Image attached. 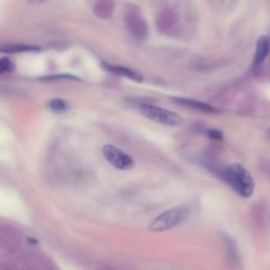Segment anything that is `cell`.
Segmentation results:
<instances>
[{
    "mask_svg": "<svg viewBox=\"0 0 270 270\" xmlns=\"http://www.w3.org/2000/svg\"><path fill=\"white\" fill-rule=\"evenodd\" d=\"M218 175L237 194L243 198H250L254 191V181L250 172L240 164L223 167Z\"/></svg>",
    "mask_w": 270,
    "mask_h": 270,
    "instance_id": "cell-1",
    "label": "cell"
},
{
    "mask_svg": "<svg viewBox=\"0 0 270 270\" xmlns=\"http://www.w3.org/2000/svg\"><path fill=\"white\" fill-rule=\"evenodd\" d=\"M189 214V209L186 207H176L167 210L154 220L149 229L154 233H162V231L169 230L183 223Z\"/></svg>",
    "mask_w": 270,
    "mask_h": 270,
    "instance_id": "cell-2",
    "label": "cell"
},
{
    "mask_svg": "<svg viewBox=\"0 0 270 270\" xmlns=\"http://www.w3.org/2000/svg\"><path fill=\"white\" fill-rule=\"evenodd\" d=\"M138 109L140 113L145 115L146 118L154 122H158L162 125H165V126L175 127L183 123V118L181 117V115H178L177 113L169 111L167 109L158 107V106L143 104L138 107Z\"/></svg>",
    "mask_w": 270,
    "mask_h": 270,
    "instance_id": "cell-3",
    "label": "cell"
},
{
    "mask_svg": "<svg viewBox=\"0 0 270 270\" xmlns=\"http://www.w3.org/2000/svg\"><path fill=\"white\" fill-rule=\"evenodd\" d=\"M126 27L136 40H144L148 34V25L138 9L131 5L127 8L124 15Z\"/></svg>",
    "mask_w": 270,
    "mask_h": 270,
    "instance_id": "cell-4",
    "label": "cell"
},
{
    "mask_svg": "<svg viewBox=\"0 0 270 270\" xmlns=\"http://www.w3.org/2000/svg\"><path fill=\"white\" fill-rule=\"evenodd\" d=\"M11 263L18 268H50L51 261L46 255L37 252H14Z\"/></svg>",
    "mask_w": 270,
    "mask_h": 270,
    "instance_id": "cell-5",
    "label": "cell"
},
{
    "mask_svg": "<svg viewBox=\"0 0 270 270\" xmlns=\"http://www.w3.org/2000/svg\"><path fill=\"white\" fill-rule=\"evenodd\" d=\"M102 154L114 168L119 170H131L134 167L132 158L113 145H106L102 147Z\"/></svg>",
    "mask_w": 270,
    "mask_h": 270,
    "instance_id": "cell-6",
    "label": "cell"
},
{
    "mask_svg": "<svg viewBox=\"0 0 270 270\" xmlns=\"http://www.w3.org/2000/svg\"><path fill=\"white\" fill-rule=\"evenodd\" d=\"M21 241V235L17 229L0 223V249L16 250Z\"/></svg>",
    "mask_w": 270,
    "mask_h": 270,
    "instance_id": "cell-7",
    "label": "cell"
},
{
    "mask_svg": "<svg viewBox=\"0 0 270 270\" xmlns=\"http://www.w3.org/2000/svg\"><path fill=\"white\" fill-rule=\"evenodd\" d=\"M177 22H178L177 13L170 8H166L158 16L157 27L161 32H168L175 27V24Z\"/></svg>",
    "mask_w": 270,
    "mask_h": 270,
    "instance_id": "cell-8",
    "label": "cell"
},
{
    "mask_svg": "<svg viewBox=\"0 0 270 270\" xmlns=\"http://www.w3.org/2000/svg\"><path fill=\"white\" fill-rule=\"evenodd\" d=\"M102 67H104V69L106 71H108L112 74L119 75L122 77H126V79L131 80V81L136 82V83L143 82V76L132 69L122 67V66H113V65H110V63H106V62H102Z\"/></svg>",
    "mask_w": 270,
    "mask_h": 270,
    "instance_id": "cell-9",
    "label": "cell"
},
{
    "mask_svg": "<svg viewBox=\"0 0 270 270\" xmlns=\"http://www.w3.org/2000/svg\"><path fill=\"white\" fill-rule=\"evenodd\" d=\"M115 4L113 0H97L93 8L94 15L99 19H110L113 16Z\"/></svg>",
    "mask_w": 270,
    "mask_h": 270,
    "instance_id": "cell-10",
    "label": "cell"
},
{
    "mask_svg": "<svg viewBox=\"0 0 270 270\" xmlns=\"http://www.w3.org/2000/svg\"><path fill=\"white\" fill-rule=\"evenodd\" d=\"M269 53V41L266 36H261L256 43L255 54L253 59V66L259 67L265 61Z\"/></svg>",
    "mask_w": 270,
    "mask_h": 270,
    "instance_id": "cell-11",
    "label": "cell"
},
{
    "mask_svg": "<svg viewBox=\"0 0 270 270\" xmlns=\"http://www.w3.org/2000/svg\"><path fill=\"white\" fill-rule=\"evenodd\" d=\"M35 51H40V48L36 46L25 45V44H7V45L0 46V52L9 53V54L35 52Z\"/></svg>",
    "mask_w": 270,
    "mask_h": 270,
    "instance_id": "cell-12",
    "label": "cell"
},
{
    "mask_svg": "<svg viewBox=\"0 0 270 270\" xmlns=\"http://www.w3.org/2000/svg\"><path fill=\"white\" fill-rule=\"evenodd\" d=\"M175 100H177L179 104H182L186 107L192 108V109H196L198 111H202V112H207V113H214L216 112V109H214L213 107H211L208 104H205L203 101L200 100H196V99H190V98H184V97H174Z\"/></svg>",
    "mask_w": 270,
    "mask_h": 270,
    "instance_id": "cell-13",
    "label": "cell"
},
{
    "mask_svg": "<svg viewBox=\"0 0 270 270\" xmlns=\"http://www.w3.org/2000/svg\"><path fill=\"white\" fill-rule=\"evenodd\" d=\"M49 107L51 110L55 113H65L68 111L67 102L63 99H60V98H54V99L51 100L50 104H49Z\"/></svg>",
    "mask_w": 270,
    "mask_h": 270,
    "instance_id": "cell-14",
    "label": "cell"
},
{
    "mask_svg": "<svg viewBox=\"0 0 270 270\" xmlns=\"http://www.w3.org/2000/svg\"><path fill=\"white\" fill-rule=\"evenodd\" d=\"M15 70V65L7 57L0 58V73H11Z\"/></svg>",
    "mask_w": 270,
    "mask_h": 270,
    "instance_id": "cell-15",
    "label": "cell"
},
{
    "mask_svg": "<svg viewBox=\"0 0 270 270\" xmlns=\"http://www.w3.org/2000/svg\"><path fill=\"white\" fill-rule=\"evenodd\" d=\"M207 135L212 138V139H215V140H222L223 139V133L220 132V131H217V130H207Z\"/></svg>",
    "mask_w": 270,
    "mask_h": 270,
    "instance_id": "cell-16",
    "label": "cell"
},
{
    "mask_svg": "<svg viewBox=\"0 0 270 270\" xmlns=\"http://www.w3.org/2000/svg\"><path fill=\"white\" fill-rule=\"evenodd\" d=\"M30 2H31V3H33V4H35V3H41V2H45V0H30Z\"/></svg>",
    "mask_w": 270,
    "mask_h": 270,
    "instance_id": "cell-17",
    "label": "cell"
}]
</instances>
